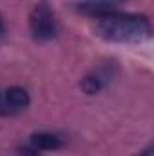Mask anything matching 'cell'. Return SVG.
I'll return each mask as SVG.
<instances>
[{"mask_svg": "<svg viewBox=\"0 0 154 156\" xmlns=\"http://www.w3.org/2000/svg\"><path fill=\"white\" fill-rule=\"evenodd\" d=\"M96 35L107 42L138 44L151 37V24L142 15H123L114 11L109 16L98 18L94 27Z\"/></svg>", "mask_w": 154, "mask_h": 156, "instance_id": "1", "label": "cell"}, {"mask_svg": "<svg viewBox=\"0 0 154 156\" xmlns=\"http://www.w3.org/2000/svg\"><path fill=\"white\" fill-rule=\"evenodd\" d=\"M29 29L33 38L38 42H47L56 35V22L47 4H38L33 9L29 18Z\"/></svg>", "mask_w": 154, "mask_h": 156, "instance_id": "2", "label": "cell"}, {"mask_svg": "<svg viewBox=\"0 0 154 156\" xmlns=\"http://www.w3.org/2000/svg\"><path fill=\"white\" fill-rule=\"evenodd\" d=\"M2 98H4V104L7 105V109H9L11 113H16V111H20V109H26V107L29 105V102H31L29 93H27L24 87H18V85L9 87V89L2 94Z\"/></svg>", "mask_w": 154, "mask_h": 156, "instance_id": "3", "label": "cell"}, {"mask_svg": "<svg viewBox=\"0 0 154 156\" xmlns=\"http://www.w3.org/2000/svg\"><path fill=\"white\" fill-rule=\"evenodd\" d=\"M31 145L38 151H56L62 147V138L53 133H35L31 136Z\"/></svg>", "mask_w": 154, "mask_h": 156, "instance_id": "4", "label": "cell"}, {"mask_svg": "<svg viewBox=\"0 0 154 156\" xmlns=\"http://www.w3.org/2000/svg\"><path fill=\"white\" fill-rule=\"evenodd\" d=\"M83 15H89V16H94L96 20L98 18H103V16H109V15H113L116 9L114 5H111L109 2H85V4H80V7H78Z\"/></svg>", "mask_w": 154, "mask_h": 156, "instance_id": "5", "label": "cell"}, {"mask_svg": "<svg viewBox=\"0 0 154 156\" xmlns=\"http://www.w3.org/2000/svg\"><path fill=\"white\" fill-rule=\"evenodd\" d=\"M102 87H103V80H102V76H98V75H87V76L82 80V89L87 94H96Z\"/></svg>", "mask_w": 154, "mask_h": 156, "instance_id": "6", "label": "cell"}, {"mask_svg": "<svg viewBox=\"0 0 154 156\" xmlns=\"http://www.w3.org/2000/svg\"><path fill=\"white\" fill-rule=\"evenodd\" d=\"M22 156H38V149H35L33 145L31 147H22Z\"/></svg>", "mask_w": 154, "mask_h": 156, "instance_id": "7", "label": "cell"}, {"mask_svg": "<svg viewBox=\"0 0 154 156\" xmlns=\"http://www.w3.org/2000/svg\"><path fill=\"white\" fill-rule=\"evenodd\" d=\"M5 35V26H4V20H2V16H0V38Z\"/></svg>", "mask_w": 154, "mask_h": 156, "instance_id": "8", "label": "cell"}, {"mask_svg": "<svg viewBox=\"0 0 154 156\" xmlns=\"http://www.w3.org/2000/svg\"><path fill=\"white\" fill-rule=\"evenodd\" d=\"M140 156H152V145H149V147L143 151V154H140Z\"/></svg>", "mask_w": 154, "mask_h": 156, "instance_id": "9", "label": "cell"}, {"mask_svg": "<svg viewBox=\"0 0 154 156\" xmlns=\"http://www.w3.org/2000/svg\"><path fill=\"white\" fill-rule=\"evenodd\" d=\"M102 2H109V4H113V2H120V0H102Z\"/></svg>", "mask_w": 154, "mask_h": 156, "instance_id": "10", "label": "cell"}]
</instances>
